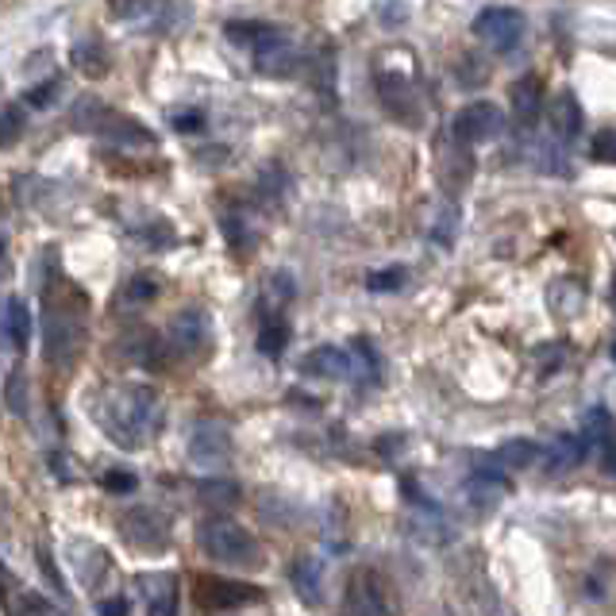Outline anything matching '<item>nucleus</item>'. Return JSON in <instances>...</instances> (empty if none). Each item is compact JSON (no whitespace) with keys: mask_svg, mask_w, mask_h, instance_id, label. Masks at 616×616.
Instances as JSON below:
<instances>
[{"mask_svg":"<svg viewBox=\"0 0 616 616\" xmlns=\"http://www.w3.org/2000/svg\"><path fill=\"white\" fill-rule=\"evenodd\" d=\"M89 417L101 424L116 447L139 450L147 447L167 424V409L162 397L142 381H124V386H109L96 397H89Z\"/></svg>","mask_w":616,"mask_h":616,"instance_id":"1","label":"nucleus"},{"mask_svg":"<svg viewBox=\"0 0 616 616\" xmlns=\"http://www.w3.org/2000/svg\"><path fill=\"white\" fill-rule=\"evenodd\" d=\"M197 544L208 559H216L220 567H236V570H259L262 562V547L259 539L247 528L231 521H205L197 528Z\"/></svg>","mask_w":616,"mask_h":616,"instance_id":"2","label":"nucleus"},{"mask_svg":"<svg viewBox=\"0 0 616 616\" xmlns=\"http://www.w3.org/2000/svg\"><path fill=\"white\" fill-rule=\"evenodd\" d=\"M85 347V320L66 305H55L47 297V312H43V355L50 366H73Z\"/></svg>","mask_w":616,"mask_h":616,"instance_id":"3","label":"nucleus"},{"mask_svg":"<svg viewBox=\"0 0 616 616\" xmlns=\"http://www.w3.org/2000/svg\"><path fill=\"white\" fill-rule=\"evenodd\" d=\"M119 536L132 547H142V551H162L170 544V516L162 509L135 505L119 516Z\"/></svg>","mask_w":616,"mask_h":616,"instance_id":"4","label":"nucleus"},{"mask_svg":"<svg viewBox=\"0 0 616 616\" xmlns=\"http://www.w3.org/2000/svg\"><path fill=\"white\" fill-rule=\"evenodd\" d=\"M450 132H455L458 139H467L470 147H475V142H490V139H498V135L505 132V112H501L498 104H490V101H470V104H463V109L455 112V119H450Z\"/></svg>","mask_w":616,"mask_h":616,"instance_id":"5","label":"nucleus"},{"mask_svg":"<svg viewBox=\"0 0 616 616\" xmlns=\"http://www.w3.org/2000/svg\"><path fill=\"white\" fill-rule=\"evenodd\" d=\"M213 340V324L201 308H182L174 317V324L167 328V347L170 358H197L201 351Z\"/></svg>","mask_w":616,"mask_h":616,"instance_id":"6","label":"nucleus"},{"mask_svg":"<svg viewBox=\"0 0 616 616\" xmlns=\"http://www.w3.org/2000/svg\"><path fill=\"white\" fill-rule=\"evenodd\" d=\"M231 450H236V443H231V432L224 424H216V420H197L190 432V458L197 463V467H228Z\"/></svg>","mask_w":616,"mask_h":616,"instance_id":"7","label":"nucleus"},{"mask_svg":"<svg viewBox=\"0 0 616 616\" xmlns=\"http://www.w3.org/2000/svg\"><path fill=\"white\" fill-rule=\"evenodd\" d=\"M475 35L490 43L498 55H509L524 39V16L516 9H486L475 16Z\"/></svg>","mask_w":616,"mask_h":616,"instance_id":"8","label":"nucleus"},{"mask_svg":"<svg viewBox=\"0 0 616 616\" xmlns=\"http://www.w3.org/2000/svg\"><path fill=\"white\" fill-rule=\"evenodd\" d=\"M251 55H254L259 73H266V78H289V73H297V62H300L289 35H282L277 27H266V35L254 43Z\"/></svg>","mask_w":616,"mask_h":616,"instance_id":"9","label":"nucleus"},{"mask_svg":"<svg viewBox=\"0 0 616 616\" xmlns=\"http://www.w3.org/2000/svg\"><path fill=\"white\" fill-rule=\"evenodd\" d=\"M378 96H381V109L389 112L393 119H404V124H420V96L412 89L409 78L401 73H378Z\"/></svg>","mask_w":616,"mask_h":616,"instance_id":"10","label":"nucleus"},{"mask_svg":"<svg viewBox=\"0 0 616 616\" xmlns=\"http://www.w3.org/2000/svg\"><path fill=\"white\" fill-rule=\"evenodd\" d=\"M470 174H475V159H470V142L458 139L455 132H450V139L440 142V178L447 190H463V185L470 182Z\"/></svg>","mask_w":616,"mask_h":616,"instance_id":"11","label":"nucleus"},{"mask_svg":"<svg viewBox=\"0 0 616 616\" xmlns=\"http://www.w3.org/2000/svg\"><path fill=\"white\" fill-rule=\"evenodd\" d=\"M300 370L312 374V378H355V351L343 347H317L308 351Z\"/></svg>","mask_w":616,"mask_h":616,"instance_id":"12","label":"nucleus"},{"mask_svg":"<svg viewBox=\"0 0 616 616\" xmlns=\"http://www.w3.org/2000/svg\"><path fill=\"white\" fill-rule=\"evenodd\" d=\"M585 440H590L593 455H601L608 475H616V420L605 409L585 412Z\"/></svg>","mask_w":616,"mask_h":616,"instance_id":"13","label":"nucleus"},{"mask_svg":"<svg viewBox=\"0 0 616 616\" xmlns=\"http://www.w3.org/2000/svg\"><path fill=\"white\" fill-rule=\"evenodd\" d=\"M197 597L205 608H236V605H247V601H259L262 590L247 582H213V578H205Z\"/></svg>","mask_w":616,"mask_h":616,"instance_id":"14","label":"nucleus"},{"mask_svg":"<svg viewBox=\"0 0 616 616\" xmlns=\"http://www.w3.org/2000/svg\"><path fill=\"white\" fill-rule=\"evenodd\" d=\"M551 132H555V139L559 142H574L578 135H582V127H585V116H582V104H578V96L574 93H559L551 101Z\"/></svg>","mask_w":616,"mask_h":616,"instance_id":"15","label":"nucleus"},{"mask_svg":"<svg viewBox=\"0 0 616 616\" xmlns=\"http://www.w3.org/2000/svg\"><path fill=\"white\" fill-rule=\"evenodd\" d=\"M343 608L347 613H389L386 597L378 593V582H374L366 570H355L347 582V593H343Z\"/></svg>","mask_w":616,"mask_h":616,"instance_id":"16","label":"nucleus"},{"mask_svg":"<svg viewBox=\"0 0 616 616\" xmlns=\"http://www.w3.org/2000/svg\"><path fill=\"white\" fill-rule=\"evenodd\" d=\"M509 96H513L516 124H521L524 132H532V127L539 124V112H544V89H539V81L536 78H521Z\"/></svg>","mask_w":616,"mask_h":616,"instance_id":"17","label":"nucleus"},{"mask_svg":"<svg viewBox=\"0 0 616 616\" xmlns=\"http://www.w3.org/2000/svg\"><path fill=\"white\" fill-rule=\"evenodd\" d=\"M590 455H593V447H590V440H585V432L582 435H555V443L547 447V463H551L555 470L582 467Z\"/></svg>","mask_w":616,"mask_h":616,"instance_id":"18","label":"nucleus"},{"mask_svg":"<svg viewBox=\"0 0 616 616\" xmlns=\"http://www.w3.org/2000/svg\"><path fill=\"white\" fill-rule=\"evenodd\" d=\"M142 593H147V608L150 616H170L178 608V590H174V574H142L139 578Z\"/></svg>","mask_w":616,"mask_h":616,"instance_id":"19","label":"nucleus"},{"mask_svg":"<svg viewBox=\"0 0 616 616\" xmlns=\"http://www.w3.org/2000/svg\"><path fill=\"white\" fill-rule=\"evenodd\" d=\"M4 340H9L12 351H24L32 343V308L20 297L4 300Z\"/></svg>","mask_w":616,"mask_h":616,"instance_id":"20","label":"nucleus"},{"mask_svg":"<svg viewBox=\"0 0 616 616\" xmlns=\"http://www.w3.org/2000/svg\"><path fill=\"white\" fill-rule=\"evenodd\" d=\"M289 347V320L282 317V308H270L259 324V355L277 358Z\"/></svg>","mask_w":616,"mask_h":616,"instance_id":"21","label":"nucleus"},{"mask_svg":"<svg viewBox=\"0 0 616 616\" xmlns=\"http://www.w3.org/2000/svg\"><path fill=\"white\" fill-rule=\"evenodd\" d=\"M293 585H297L300 597L317 605L320 585H324V567H320V559H312V555H300V559L293 562Z\"/></svg>","mask_w":616,"mask_h":616,"instance_id":"22","label":"nucleus"},{"mask_svg":"<svg viewBox=\"0 0 616 616\" xmlns=\"http://www.w3.org/2000/svg\"><path fill=\"white\" fill-rule=\"evenodd\" d=\"M539 458H544V447L532 440H509L498 447V467L509 470H524V467H536Z\"/></svg>","mask_w":616,"mask_h":616,"instance_id":"23","label":"nucleus"},{"mask_svg":"<svg viewBox=\"0 0 616 616\" xmlns=\"http://www.w3.org/2000/svg\"><path fill=\"white\" fill-rule=\"evenodd\" d=\"M73 66H78L81 73H89V78H101V73H109V50L101 47L96 39H81L78 47H73Z\"/></svg>","mask_w":616,"mask_h":616,"instance_id":"24","label":"nucleus"},{"mask_svg":"<svg viewBox=\"0 0 616 616\" xmlns=\"http://www.w3.org/2000/svg\"><path fill=\"white\" fill-rule=\"evenodd\" d=\"M404 282H409V270L404 266H386V270H374L366 277V289L370 293H401Z\"/></svg>","mask_w":616,"mask_h":616,"instance_id":"25","label":"nucleus"},{"mask_svg":"<svg viewBox=\"0 0 616 616\" xmlns=\"http://www.w3.org/2000/svg\"><path fill=\"white\" fill-rule=\"evenodd\" d=\"M351 351H355V378L378 381V351H374L366 340H355L351 343Z\"/></svg>","mask_w":616,"mask_h":616,"instance_id":"26","label":"nucleus"},{"mask_svg":"<svg viewBox=\"0 0 616 616\" xmlns=\"http://www.w3.org/2000/svg\"><path fill=\"white\" fill-rule=\"evenodd\" d=\"M266 27L270 24H254V20H247V24H243V20H231V24L224 27V35H228L236 47H254V43L266 35Z\"/></svg>","mask_w":616,"mask_h":616,"instance_id":"27","label":"nucleus"},{"mask_svg":"<svg viewBox=\"0 0 616 616\" xmlns=\"http://www.w3.org/2000/svg\"><path fill=\"white\" fill-rule=\"evenodd\" d=\"M4 401H9L12 417H24V412H27V381H24V370H12L9 374V381H4Z\"/></svg>","mask_w":616,"mask_h":616,"instance_id":"28","label":"nucleus"},{"mask_svg":"<svg viewBox=\"0 0 616 616\" xmlns=\"http://www.w3.org/2000/svg\"><path fill=\"white\" fill-rule=\"evenodd\" d=\"M155 297H159V277L155 274H135L124 289L127 305H142V300H155Z\"/></svg>","mask_w":616,"mask_h":616,"instance_id":"29","label":"nucleus"},{"mask_svg":"<svg viewBox=\"0 0 616 616\" xmlns=\"http://www.w3.org/2000/svg\"><path fill=\"white\" fill-rule=\"evenodd\" d=\"M201 498L208 505H236L239 501V486L228 482V478H216V482H201Z\"/></svg>","mask_w":616,"mask_h":616,"instance_id":"30","label":"nucleus"},{"mask_svg":"<svg viewBox=\"0 0 616 616\" xmlns=\"http://www.w3.org/2000/svg\"><path fill=\"white\" fill-rule=\"evenodd\" d=\"M109 9L116 20H139L155 9V0H109Z\"/></svg>","mask_w":616,"mask_h":616,"instance_id":"31","label":"nucleus"},{"mask_svg":"<svg viewBox=\"0 0 616 616\" xmlns=\"http://www.w3.org/2000/svg\"><path fill=\"white\" fill-rule=\"evenodd\" d=\"M55 93H62V81H58V78H50V81H43V85L27 89V93H24V101L32 104V109H47V104L55 101Z\"/></svg>","mask_w":616,"mask_h":616,"instance_id":"32","label":"nucleus"},{"mask_svg":"<svg viewBox=\"0 0 616 616\" xmlns=\"http://www.w3.org/2000/svg\"><path fill=\"white\" fill-rule=\"evenodd\" d=\"M20 132H24V109L20 104H4V147H12V142L20 139Z\"/></svg>","mask_w":616,"mask_h":616,"instance_id":"33","label":"nucleus"},{"mask_svg":"<svg viewBox=\"0 0 616 616\" xmlns=\"http://www.w3.org/2000/svg\"><path fill=\"white\" fill-rule=\"evenodd\" d=\"M378 20L386 27H401L404 20H409V4H404V0H381V4H378Z\"/></svg>","mask_w":616,"mask_h":616,"instance_id":"34","label":"nucleus"},{"mask_svg":"<svg viewBox=\"0 0 616 616\" xmlns=\"http://www.w3.org/2000/svg\"><path fill=\"white\" fill-rule=\"evenodd\" d=\"M590 155L597 162H616V132H597V135H593Z\"/></svg>","mask_w":616,"mask_h":616,"instance_id":"35","label":"nucleus"},{"mask_svg":"<svg viewBox=\"0 0 616 616\" xmlns=\"http://www.w3.org/2000/svg\"><path fill=\"white\" fill-rule=\"evenodd\" d=\"M170 124H174V132H201V127H205V112L201 109H185V112H174V116H170Z\"/></svg>","mask_w":616,"mask_h":616,"instance_id":"36","label":"nucleus"},{"mask_svg":"<svg viewBox=\"0 0 616 616\" xmlns=\"http://www.w3.org/2000/svg\"><path fill=\"white\" fill-rule=\"evenodd\" d=\"M101 482H104V490H112V493H132L135 490V475H132V470H109Z\"/></svg>","mask_w":616,"mask_h":616,"instance_id":"37","label":"nucleus"},{"mask_svg":"<svg viewBox=\"0 0 616 616\" xmlns=\"http://www.w3.org/2000/svg\"><path fill=\"white\" fill-rule=\"evenodd\" d=\"M16 613H55V605H50V601H43L39 593H27V597L16 601Z\"/></svg>","mask_w":616,"mask_h":616,"instance_id":"38","label":"nucleus"},{"mask_svg":"<svg viewBox=\"0 0 616 616\" xmlns=\"http://www.w3.org/2000/svg\"><path fill=\"white\" fill-rule=\"evenodd\" d=\"M127 608H132V605H127L124 597H116V601H101V613H104V616H124Z\"/></svg>","mask_w":616,"mask_h":616,"instance_id":"39","label":"nucleus"}]
</instances>
